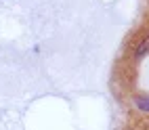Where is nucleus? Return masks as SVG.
<instances>
[{
    "label": "nucleus",
    "instance_id": "f257e3e1",
    "mask_svg": "<svg viewBox=\"0 0 149 130\" xmlns=\"http://www.w3.org/2000/svg\"><path fill=\"white\" fill-rule=\"evenodd\" d=\"M145 55H149V36H147L143 42L136 46V51H134V59H136V61H141Z\"/></svg>",
    "mask_w": 149,
    "mask_h": 130
},
{
    "label": "nucleus",
    "instance_id": "f03ea898",
    "mask_svg": "<svg viewBox=\"0 0 149 130\" xmlns=\"http://www.w3.org/2000/svg\"><path fill=\"white\" fill-rule=\"evenodd\" d=\"M134 105L143 113H149V97H134Z\"/></svg>",
    "mask_w": 149,
    "mask_h": 130
}]
</instances>
